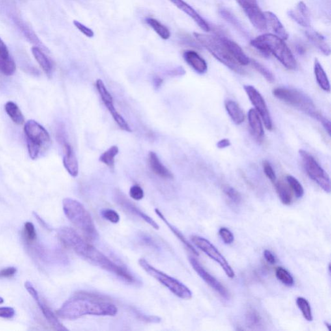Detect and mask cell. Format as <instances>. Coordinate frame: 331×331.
Returning a JSON list of instances; mask_svg holds the SVG:
<instances>
[{
    "label": "cell",
    "mask_w": 331,
    "mask_h": 331,
    "mask_svg": "<svg viewBox=\"0 0 331 331\" xmlns=\"http://www.w3.org/2000/svg\"><path fill=\"white\" fill-rule=\"evenodd\" d=\"M116 199H117V203L122 206L124 209L128 211L131 214L135 215L139 218L143 219L146 223L151 226L154 229L159 230V226L158 223L156 222L152 218H150L149 216L146 214L145 213L142 212L139 208H137L136 206L133 204L132 202L129 201L128 199L126 198L123 194L121 193H117L116 195Z\"/></svg>",
    "instance_id": "cell-17"
},
{
    "label": "cell",
    "mask_w": 331,
    "mask_h": 331,
    "mask_svg": "<svg viewBox=\"0 0 331 331\" xmlns=\"http://www.w3.org/2000/svg\"><path fill=\"white\" fill-rule=\"evenodd\" d=\"M119 148L117 146H111L101 155L99 159L100 162L107 166L109 168L113 169L115 167V158L119 154Z\"/></svg>",
    "instance_id": "cell-31"
},
{
    "label": "cell",
    "mask_w": 331,
    "mask_h": 331,
    "mask_svg": "<svg viewBox=\"0 0 331 331\" xmlns=\"http://www.w3.org/2000/svg\"><path fill=\"white\" fill-rule=\"evenodd\" d=\"M287 14L290 18L295 21L299 25H302V27H308L310 26V20L305 18L297 10H289L287 12Z\"/></svg>",
    "instance_id": "cell-43"
},
{
    "label": "cell",
    "mask_w": 331,
    "mask_h": 331,
    "mask_svg": "<svg viewBox=\"0 0 331 331\" xmlns=\"http://www.w3.org/2000/svg\"><path fill=\"white\" fill-rule=\"evenodd\" d=\"M5 110L15 124H18V125H21L23 124L25 121L24 116L21 113L18 105L12 101H9L5 105Z\"/></svg>",
    "instance_id": "cell-30"
},
{
    "label": "cell",
    "mask_w": 331,
    "mask_h": 331,
    "mask_svg": "<svg viewBox=\"0 0 331 331\" xmlns=\"http://www.w3.org/2000/svg\"><path fill=\"white\" fill-rule=\"evenodd\" d=\"M299 154L303 163L305 171L309 177L327 193L331 192V180L330 176L324 170L319 163L317 162L309 152L300 150Z\"/></svg>",
    "instance_id": "cell-9"
},
{
    "label": "cell",
    "mask_w": 331,
    "mask_h": 331,
    "mask_svg": "<svg viewBox=\"0 0 331 331\" xmlns=\"http://www.w3.org/2000/svg\"><path fill=\"white\" fill-rule=\"evenodd\" d=\"M296 10H298L305 18L307 20H310V12H309V8L307 7L306 4L304 1H300L298 3Z\"/></svg>",
    "instance_id": "cell-50"
},
{
    "label": "cell",
    "mask_w": 331,
    "mask_h": 331,
    "mask_svg": "<svg viewBox=\"0 0 331 331\" xmlns=\"http://www.w3.org/2000/svg\"><path fill=\"white\" fill-rule=\"evenodd\" d=\"M30 158L37 159L51 145V137L44 127L34 120H28L24 126Z\"/></svg>",
    "instance_id": "cell-7"
},
{
    "label": "cell",
    "mask_w": 331,
    "mask_h": 331,
    "mask_svg": "<svg viewBox=\"0 0 331 331\" xmlns=\"http://www.w3.org/2000/svg\"><path fill=\"white\" fill-rule=\"evenodd\" d=\"M250 64L260 74L265 78L268 83H272L275 81L274 75L270 72L268 69L266 68L265 66L262 65L259 62H257L256 60L250 59Z\"/></svg>",
    "instance_id": "cell-37"
},
{
    "label": "cell",
    "mask_w": 331,
    "mask_h": 331,
    "mask_svg": "<svg viewBox=\"0 0 331 331\" xmlns=\"http://www.w3.org/2000/svg\"><path fill=\"white\" fill-rule=\"evenodd\" d=\"M231 145V141L228 139H221V141H218V143H217V147L219 149H225V148H229Z\"/></svg>",
    "instance_id": "cell-54"
},
{
    "label": "cell",
    "mask_w": 331,
    "mask_h": 331,
    "mask_svg": "<svg viewBox=\"0 0 331 331\" xmlns=\"http://www.w3.org/2000/svg\"><path fill=\"white\" fill-rule=\"evenodd\" d=\"M286 179H287L290 188H291V190L293 191L296 197L298 199L302 198L304 195V189L302 184L292 175H287Z\"/></svg>",
    "instance_id": "cell-38"
},
{
    "label": "cell",
    "mask_w": 331,
    "mask_h": 331,
    "mask_svg": "<svg viewBox=\"0 0 331 331\" xmlns=\"http://www.w3.org/2000/svg\"><path fill=\"white\" fill-rule=\"evenodd\" d=\"M9 57V52H8L7 47L0 38V57L3 58V59H7Z\"/></svg>",
    "instance_id": "cell-53"
},
{
    "label": "cell",
    "mask_w": 331,
    "mask_h": 331,
    "mask_svg": "<svg viewBox=\"0 0 331 331\" xmlns=\"http://www.w3.org/2000/svg\"><path fill=\"white\" fill-rule=\"evenodd\" d=\"M244 10L245 14L257 30L261 31L267 29V23L264 12L259 7L257 0H236Z\"/></svg>",
    "instance_id": "cell-12"
},
{
    "label": "cell",
    "mask_w": 331,
    "mask_h": 331,
    "mask_svg": "<svg viewBox=\"0 0 331 331\" xmlns=\"http://www.w3.org/2000/svg\"><path fill=\"white\" fill-rule=\"evenodd\" d=\"M163 79H161L160 77H157L154 79V84L155 86L159 87L161 86V85L162 84Z\"/></svg>",
    "instance_id": "cell-55"
},
{
    "label": "cell",
    "mask_w": 331,
    "mask_h": 331,
    "mask_svg": "<svg viewBox=\"0 0 331 331\" xmlns=\"http://www.w3.org/2000/svg\"><path fill=\"white\" fill-rule=\"evenodd\" d=\"M139 264L147 274L164 285L178 298L186 300H190L192 298V292L190 289L177 279L172 278L165 272L157 269L154 266L150 265L145 259H140Z\"/></svg>",
    "instance_id": "cell-8"
},
{
    "label": "cell",
    "mask_w": 331,
    "mask_h": 331,
    "mask_svg": "<svg viewBox=\"0 0 331 331\" xmlns=\"http://www.w3.org/2000/svg\"><path fill=\"white\" fill-rule=\"evenodd\" d=\"M169 1L182 11L185 12L187 15L191 17L202 30L206 32L210 31V26L208 23L195 11L194 8L189 5L185 1H184L183 0H169Z\"/></svg>",
    "instance_id": "cell-18"
},
{
    "label": "cell",
    "mask_w": 331,
    "mask_h": 331,
    "mask_svg": "<svg viewBox=\"0 0 331 331\" xmlns=\"http://www.w3.org/2000/svg\"><path fill=\"white\" fill-rule=\"evenodd\" d=\"M32 53L34 59L37 61L43 71L46 73L48 76H50L53 72V64L51 60L47 57L39 47H33L31 49Z\"/></svg>",
    "instance_id": "cell-26"
},
{
    "label": "cell",
    "mask_w": 331,
    "mask_h": 331,
    "mask_svg": "<svg viewBox=\"0 0 331 331\" xmlns=\"http://www.w3.org/2000/svg\"><path fill=\"white\" fill-rule=\"evenodd\" d=\"M4 300L1 297H0V304H3Z\"/></svg>",
    "instance_id": "cell-57"
},
{
    "label": "cell",
    "mask_w": 331,
    "mask_h": 331,
    "mask_svg": "<svg viewBox=\"0 0 331 331\" xmlns=\"http://www.w3.org/2000/svg\"><path fill=\"white\" fill-rule=\"evenodd\" d=\"M60 143L63 146L64 156L63 163L64 167L73 177H77L79 175V163L76 156L73 152L72 146L66 141L64 135H59V137Z\"/></svg>",
    "instance_id": "cell-16"
},
{
    "label": "cell",
    "mask_w": 331,
    "mask_h": 331,
    "mask_svg": "<svg viewBox=\"0 0 331 331\" xmlns=\"http://www.w3.org/2000/svg\"><path fill=\"white\" fill-rule=\"evenodd\" d=\"M247 322L251 327L261 326L262 324V318L259 313L254 309H251L247 312L246 315Z\"/></svg>",
    "instance_id": "cell-41"
},
{
    "label": "cell",
    "mask_w": 331,
    "mask_h": 331,
    "mask_svg": "<svg viewBox=\"0 0 331 331\" xmlns=\"http://www.w3.org/2000/svg\"><path fill=\"white\" fill-rule=\"evenodd\" d=\"M25 287L27 291L30 294V295L33 297L35 302L37 303L38 307H40L41 311L42 312L43 315H44V317L46 318V319L47 320V322H49V324L51 325V327H53L55 330L58 331H68V329L65 328L63 326V324L59 321V320L58 319L57 315H55V313H53L51 309L49 308L47 305L43 301L41 300V298L38 294L37 290L35 289V287H34L33 284L29 281H26L25 283Z\"/></svg>",
    "instance_id": "cell-15"
},
{
    "label": "cell",
    "mask_w": 331,
    "mask_h": 331,
    "mask_svg": "<svg viewBox=\"0 0 331 331\" xmlns=\"http://www.w3.org/2000/svg\"><path fill=\"white\" fill-rule=\"evenodd\" d=\"M117 313V306L104 296L79 291L62 305L57 311V316L62 319L73 320L87 315L114 317Z\"/></svg>",
    "instance_id": "cell-2"
},
{
    "label": "cell",
    "mask_w": 331,
    "mask_h": 331,
    "mask_svg": "<svg viewBox=\"0 0 331 331\" xmlns=\"http://www.w3.org/2000/svg\"><path fill=\"white\" fill-rule=\"evenodd\" d=\"M73 23H74L75 26L82 33H83L84 35L87 36V37H93L94 32L93 31V30L85 26L84 25L80 23L78 21H73Z\"/></svg>",
    "instance_id": "cell-48"
},
{
    "label": "cell",
    "mask_w": 331,
    "mask_h": 331,
    "mask_svg": "<svg viewBox=\"0 0 331 331\" xmlns=\"http://www.w3.org/2000/svg\"><path fill=\"white\" fill-rule=\"evenodd\" d=\"M15 315V311L13 308L9 307H0V318H13Z\"/></svg>",
    "instance_id": "cell-51"
},
{
    "label": "cell",
    "mask_w": 331,
    "mask_h": 331,
    "mask_svg": "<svg viewBox=\"0 0 331 331\" xmlns=\"http://www.w3.org/2000/svg\"><path fill=\"white\" fill-rule=\"evenodd\" d=\"M219 236H220L223 242L227 245H231L234 242V236L232 232L227 228L222 227L219 231Z\"/></svg>",
    "instance_id": "cell-45"
},
{
    "label": "cell",
    "mask_w": 331,
    "mask_h": 331,
    "mask_svg": "<svg viewBox=\"0 0 331 331\" xmlns=\"http://www.w3.org/2000/svg\"><path fill=\"white\" fill-rule=\"evenodd\" d=\"M57 235L64 246L71 249L82 258L86 260L90 263L99 266L107 271L113 273L126 282L129 283L137 282L136 278L125 267L113 262L93 245L82 238L72 228H60L58 231Z\"/></svg>",
    "instance_id": "cell-1"
},
{
    "label": "cell",
    "mask_w": 331,
    "mask_h": 331,
    "mask_svg": "<svg viewBox=\"0 0 331 331\" xmlns=\"http://www.w3.org/2000/svg\"><path fill=\"white\" fill-rule=\"evenodd\" d=\"M220 37L228 51L241 66H247L250 64V59L244 53L242 47L234 41L223 37V36H220Z\"/></svg>",
    "instance_id": "cell-19"
},
{
    "label": "cell",
    "mask_w": 331,
    "mask_h": 331,
    "mask_svg": "<svg viewBox=\"0 0 331 331\" xmlns=\"http://www.w3.org/2000/svg\"><path fill=\"white\" fill-rule=\"evenodd\" d=\"M244 89L248 95L249 99L255 107V110L263 120L265 128L268 130H272L273 124L271 116H270L267 105H266L263 96L259 93L258 90L255 89L252 85H245Z\"/></svg>",
    "instance_id": "cell-11"
},
{
    "label": "cell",
    "mask_w": 331,
    "mask_h": 331,
    "mask_svg": "<svg viewBox=\"0 0 331 331\" xmlns=\"http://www.w3.org/2000/svg\"><path fill=\"white\" fill-rule=\"evenodd\" d=\"M225 107L228 114L234 123L240 125L245 121V116L240 105L235 101L227 100L225 102Z\"/></svg>",
    "instance_id": "cell-24"
},
{
    "label": "cell",
    "mask_w": 331,
    "mask_h": 331,
    "mask_svg": "<svg viewBox=\"0 0 331 331\" xmlns=\"http://www.w3.org/2000/svg\"><path fill=\"white\" fill-rule=\"evenodd\" d=\"M15 21H16L17 25L20 28L21 31H22L25 37H27L30 42L33 43V44H39L40 41L38 40L37 36L35 35V34L31 31V29L24 22H23L20 19H16Z\"/></svg>",
    "instance_id": "cell-40"
},
{
    "label": "cell",
    "mask_w": 331,
    "mask_h": 331,
    "mask_svg": "<svg viewBox=\"0 0 331 331\" xmlns=\"http://www.w3.org/2000/svg\"><path fill=\"white\" fill-rule=\"evenodd\" d=\"M219 13L224 20L227 21V22L231 23V24L233 25L234 27L236 28L238 31L242 32V33L244 34L246 33L244 28L243 27L242 25L241 24V23L239 21L237 18H236L234 14H232V12H230L229 10L223 8V9L219 10Z\"/></svg>",
    "instance_id": "cell-35"
},
{
    "label": "cell",
    "mask_w": 331,
    "mask_h": 331,
    "mask_svg": "<svg viewBox=\"0 0 331 331\" xmlns=\"http://www.w3.org/2000/svg\"><path fill=\"white\" fill-rule=\"evenodd\" d=\"M264 14H265L267 25H268L271 27L272 31L276 33V36L283 40H287L289 38V34L276 15L270 11L265 12Z\"/></svg>",
    "instance_id": "cell-23"
},
{
    "label": "cell",
    "mask_w": 331,
    "mask_h": 331,
    "mask_svg": "<svg viewBox=\"0 0 331 331\" xmlns=\"http://www.w3.org/2000/svg\"><path fill=\"white\" fill-rule=\"evenodd\" d=\"M263 169L266 177L272 182L275 183L276 182V175L272 166L271 164L267 161H264L263 162Z\"/></svg>",
    "instance_id": "cell-46"
},
{
    "label": "cell",
    "mask_w": 331,
    "mask_h": 331,
    "mask_svg": "<svg viewBox=\"0 0 331 331\" xmlns=\"http://www.w3.org/2000/svg\"><path fill=\"white\" fill-rule=\"evenodd\" d=\"M23 238L28 245L34 244L37 238V234L33 223L26 222L23 228Z\"/></svg>",
    "instance_id": "cell-36"
},
{
    "label": "cell",
    "mask_w": 331,
    "mask_h": 331,
    "mask_svg": "<svg viewBox=\"0 0 331 331\" xmlns=\"http://www.w3.org/2000/svg\"><path fill=\"white\" fill-rule=\"evenodd\" d=\"M276 192L283 205L289 206L292 203V194L289 186L283 181L275 182Z\"/></svg>",
    "instance_id": "cell-29"
},
{
    "label": "cell",
    "mask_w": 331,
    "mask_h": 331,
    "mask_svg": "<svg viewBox=\"0 0 331 331\" xmlns=\"http://www.w3.org/2000/svg\"><path fill=\"white\" fill-rule=\"evenodd\" d=\"M191 238L193 244L197 246V248L205 252L208 256L214 260L221 266L229 278H234L235 277V272L229 265V262L212 243L206 239L198 236H193Z\"/></svg>",
    "instance_id": "cell-10"
},
{
    "label": "cell",
    "mask_w": 331,
    "mask_h": 331,
    "mask_svg": "<svg viewBox=\"0 0 331 331\" xmlns=\"http://www.w3.org/2000/svg\"><path fill=\"white\" fill-rule=\"evenodd\" d=\"M146 22L163 40H167L170 37L169 29L164 25L161 24L158 20L154 18H148L146 19Z\"/></svg>",
    "instance_id": "cell-32"
},
{
    "label": "cell",
    "mask_w": 331,
    "mask_h": 331,
    "mask_svg": "<svg viewBox=\"0 0 331 331\" xmlns=\"http://www.w3.org/2000/svg\"><path fill=\"white\" fill-rule=\"evenodd\" d=\"M273 95L290 106L303 111L322 123L329 135H331V122L318 110L313 101L303 92L288 87H277L273 89Z\"/></svg>",
    "instance_id": "cell-3"
},
{
    "label": "cell",
    "mask_w": 331,
    "mask_h": 331,
    "mask_svg": "<svg viewBox=\"0 0 331 331\" xmlns=\"http://www.w3.org/2000/svg\"><path fill=\"white\" fill-rule=\"evenodd\" d=\"M276 278L281 281L283 284L289 286H292L294 283V279L290 272L285 268L279 266L276 269Z\"/></svg>",
    "instance_id": "cell-39"
},
{
    "label": "cell",
    "mask_w": 331,
    "mask_h": 331,
    "mask_svg": "<svg viewBox=\"0 0 331 331\" xmlns=\"http://www.w3.org/2000/svg\"><path fill=\"white\" fill-rule=\"evenodd\" d=\"M16 64L12 58L3 59L0 57V73L6 76H11L16 72Z\"/></svg>",
    "instance_id": "cell-33"
},
{
    "label": "cell",
    "mask_w": 331,
    "mask_h": 331,
    "mask_svg": "<svg viewBox=\"0 0 331 331\" xmlns=\"http://www.w3.org/2000/svg\"><path fill=\"white\" fill-rule=\"evenodd\" d=\"M189 261H190L193 270L197 273V274L203 279V280L206 283H207L208 286H210L215 291L218 292L221 297L227 300H229L231 298V294L222 283L219 282L218 279L214 278L209 272L206 271L205 268L194 257H189Z\"/></svg>",
    "instance_id": "cell-14"
},
{
    "label": "cell",
    "mask_w": 331,
    "mask_h": 331,
    "mask_svg": "<svg viewBox=\"0 0 331 331\" xmlns=\"http://www.w3.org/2000/svg\"><path fill=\"white\" fill-rule=\"evenodd\" d=\"M155 212H156V214L158 215L159 218H160L161 220H162L163 222H164L165 224L167 225V227H168L169 229H170V231L173 232L174 235H175L176 237L179 239L180 242L182 243V244L184 245V246H185L186 248L190 251L191 252L193 253V254L198 256L199 253L198 252H197L196 250V249H195L194 247H193V245L191 244L188 240H186V238L184 237L183 234H182L181 232H180L179 230H178L177 228L171 225V223L167 220L164 215H163V213L161 212L160 210L158 209V208H156V209H155Z\"/></svg>",
    "instance_id": "cell-25"
},
{
    "label": "cell",
    "mask_w": 331,
    "mask_h": 331,
    "mask_svg": "<svg viewBox=\"0 0 331 331\" xmlns=\"http://www.w3.org/2000/svg\"><path fill=\"white\" fill-rule=\"evenodd\" d=\"M184 59L188 65L199 74H204L208 70L207 64L205 60L194 51H186L184 53Z\"/></svg>",
    "instance_id": "cell-21"
},
{
    "label": "cell",
    "mask_w": 331,
    "mask_h": 331,
    "mask_svg": "<svg viewBox=\"0 0 331 331\" xmlns=\"http://www.w3.org/2000/svg\"><path fill=\"white\" fill-rule=\"evenodd\" d=\"M16 272L17 268L13 266L3 268L0 270V279L12 278L16 274Z\"/></svg>",
    "instance_id": "cell-49"
},
{
    "label": "cell",
    "mask_w": 331,
    "mask_h": 331,
    "mask_svg": "<svg viewBox=\"0 0 331 331\" xmlns=\"http://www.w3.org/2000/svg\"><path fill=\"white\" fill-rule=\"evenodd\" d=\"M250 44L266 57L272 54L288 70H294L297 68L293 54L284 40L278 36L269 33L262 34L251 41Z\"/></svg>",
    "instance_id": "cell-4"
},
{
    "label": "cell",
    "mask_w": 331,
    "mask_h": 331,
    "mask_svg": "<svg viewBox=\"0 0 331 331\" xmlns=\"http://www.w3.org/2000/svg\"><path fill=\"white\" fill-rule=\"evenodd\" d=\"M325 324H326V326H327V328H328V330L330 331V326H331L330 324H329L328 323V322H326V323H325Z\"/></svg>",
    "instance_id": "cell-56"
},
{
    "label": "cell",
    "mask_w": 331,
    "mask_h": 331,
    "mask_svg": "<svg viewBox=\"0 0 331 331\" xmlns=\"http://www.w3.org/2000/svg\"><path fill=\"white\" fill-rule=\"evenodd\" d=\"M296 304L298 308L302 312L303 317L308 322L313 320V313L310 304L306 299L303 297H298L296 299Z\"/></svg>",
    "instance_id": "cell-34"
},
{
    "label": "cell",
    "mask_w": 331,
    "mask_h": 331,
    "mask_svg": "<svg viewBox=\"0 0 331 331\" xmlns=\"http://www.w3.org/2000/svg\"><path fill=\"white\" fill-rule=\"evenodd\" d=\"M96 87L99 93L100 97L102 98V102H104L105 106L108 109L109 113L112 115L113 119L115 120L116 123L120 127L122 130L126 131L127 132H132L129 124L127 123L125 119L122 117V116L118 112L113 104V96L108 91H107L106 85L103 83L102 80L98 79L96 82Z\"/></svg>",
    "instance_id": "cell-13"
},
{
    "label": "cell",
    "mask_w": 331,
    "mask_h": 331,
    "mask_svg": "<svg viewBox=\"0 0 331 331\" xmlns=\"http://www.w3.org/2000/svg\"><path fill=\"white\" fill-rule=\"evenodd\" d=\"M195 38L221 63L230 70L239 74H245L240 64L238 63L228 51L219 36H210L207 34L194 33Z\"/></svg>",
    "instance_id": "cell-6"
},
{
    "label": "cell",
    "mask_w": 331,
    "mask_h": 331,
    "mask_svg": "<svg viewBox=\"0 0 331 331\" xmlns=\"http://www.w3.org/2000/svg\"><path fill=\"white\" fill-rule=\"evenodd\" d=\"M307 37L317 48L319 49L325 55L329 56L331 53L330 47L325 40L322 34L315 31H306Z\"/></svg>",
    "instance_id": "cell-28"
},
{
    "label": "cell",
    "mask_w": 331,
    "mask_h": 331,
    "mask_svg": "<svg viewBox=\"0 0 331 331\" xmlns=\"http://www.w3.org/2000/svg\"><path fill=\"white\" fill-rule=\"evenodd\" d=\"M130 195L133 199L135 200V201H140V200L143 199L144 196H145V193L143 188L139 185H134L130 188Z\"/></svg>",
    "instance_id": "cell-47"
},
{
    "label": "cell",
    "mask_w": 331,
    "mask_h": 331,
    "mask_svg": "<svg viewBox=\"0 0 331 331\" xmlns=\"http://www.w3.org/2000/svg\"><path fill=\"white\" fill-rule=\"evenodd\" d=\"M248 119L253 136L257 140V141H261L263 138L265 133L261 118L255 109L252 108L248 111Z\"/></svg>",
    "instance_id": "cell-22"
},
{
    "label": "cell",
    "mask_w": 331,
    "mask_h": 331,
    "mask_svg": "<svg viewBox=\"0 0 331 331\" xmlns=\"http://www.w3.org/2000/svg\"><path fill=\"white\" fill-rule=\"evenodd\" d=\"M63 210L67 218L83 232L87 241L94 242L99 235L91 214L83 204L77 200L66 198L63 200Z\"/></svg>",
    "instance_id": "cell-5"
},
{
    "label": "cell",
    "mask_w": 331,
    "mask_h": 331,
    "mask_svg": "<svg viewBox=\"0 0 331 331\" xmlns=\"http://www.w3.org/2000/svg\"><path fill=\"white\" fill-rule=\"evenodd\" d=\"M263 255L266 261H267L268 263H270V265H274V264L276 263V257H275L274 254H273L271 251L265 250L264 251Z\"/></svg>",
    "instance_id": "cell-52"
},
{
    "label": "cell",
    "mask_w": 331,
    "mask_h": 331,
    "mask_svg": "<svg viewBox=\"0 0 331 331\" xmlns=\"http://www.w3.org/2000/svg\"><path fill=\"white\" fill-rule=\"evenodd\" d=\"M148 164L153 172L156 175L164 179H173L172 173L161 163L156 153L150 152L148 154Z\"/></svg>",
    "instance_id": "cell-20"
},
{
    "label": "cell",
    "mask_w": 331,
    "mask_h": 331,
    "mask_svg": "<svg viewBox=\"0 0 331 331\" xmlns=\"http://www.w3.org/2000/svg\"><path fill=\"white\" fill-rule=\"evenodd\" d=\"M314 72H315L316 79H317V83L319 85V86L324 91L330 92L331 85L328 75L325 72L324 68H322L321 64L320 63L318 59H315Z\"/></svg>",
    "instance_id": "cell-27"
},
{
    "label": "cell",
    "mask_w": 331,
    "mask_h": 331,
    "mask_svg": "<svg viewBox=\"0 0 331 331\" xmlns=\"http://www.w3.org/2000/svg\"><path fill=\"white\" fill-rule=\"evenodd\" d=\"M223 192L232 203L240 204L242 202V197L241 193L233 187L225 186L223 187Z\"/></svg>",
    "instance_id": "cell-42"
},
{
    "label": "cell",
    "mask_w": 331,
    "mask_h": 331,
    "mask_svg": "<svg viewBox=\"0 0 331 331\" xmlns=\"http://www.w3.org/2000/svg\"><path fill=\"white\" fill-rule=\"evenodd\" d=\"M101 216L106 220L113 224H117L120 221L119 214L112 209H104L100 212Z\"/></svg>",
    "instance_id": "cell-44"
}]
</instances>
